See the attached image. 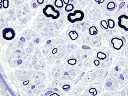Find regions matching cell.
I'll return each instance as SVG.
<instances>
[{
    "label": "cell",
    "instance_id": "1",
    "mask_svg": "<svg viewBox=\"0 0 128 96\" xmlns=\"http://www.w3.org/2000/svg\"><path fill=\"white\" fill-rule=\"evenodd\" d=\"M96 59L100 62L101 67L105 68L110 66L112 64L113 55L110 50L101 49L97 51Z\"/></svg>",
    "mask_w": 128,
    "mask_h": 96
},
{
    "label": "cell",
    "instance_id": "2",
    "mask_svg": "<svg viewBox=\"0 0 128 96\" xmlns=\"http://www.w3.org/2000/svg\"><path fill=\"white\" fill-rule=\"evenodd\" d=\"M126 43V37L119 34L114 35L109 41V45L113 49L116 51H119L122 49Z\"/></svg>",
    "mask_w": 128,
    "mask_h": 96
},
{
    "label": "cell",
    "instance_id": "3",
    "mask_svg": "<svg viewBox=\"0 0 128 96\" xmlns=\"http://www.w3.org/2000/svg\"><path fill=\"white\" fill-rule=\"evenodd\" d=\"M42 11L44 15L46 17L48 18H51L54 20L58 19L60 16V12L55 9L54 6L50 4L45 6Z\"/></svg>",
    "mask_w": 128,
    "mask_h": 96
},
{
    "label": "cell",
    "instance_id": "4",
    "mask_svg": "<svg viewBox=\"0 0 128 96\" xmlns=\"http://www.w3.org/2000/svg\"><path fill=\"white\" fill-rule=\"evenodd\" d=\"M85 14L83 11L76 10L73 12H70L67 16V19L69 22L74 23L77 21H83L84 18Z\"/></svg>",
    "mask_w": 128,
    "mask_h": 96
},
{
    "label": "cell",
    "instance_id": "5",
    "mask_svg": "<svg viewBox=\"0 0 128 96\" xmlns=\"http://www.w3.org/2000/svg\"><path fill=\"white\" fill-rule=\"evenodd\" d=\"M117 25L121 30L128 32V14H121L118 17Z\"/></svg>",
    "mask_w": 128,
    "mask_h": 96
},
{
    "label": "cell",
    "instance_id": "6",
    "mask_svg": "<svg viewBox=\"0 0 128 96\" xmlns=\"http://www.w3.org/2000/svg\"><path fill=\"white\" fill-rule=\"evenodd\" d=\"M104 86L107 91H116L118 87V83L116 79L111 77L106 80Z\"/></svg>",
    "mask_w": 128,
    "mask_h": 96
},
{
    "label": "cell",
    "instance_id": "7",
    "mask_svg": "<svg viewBox=\"0 0 128 96\" xmlns=\"http://www.w3.org/2000/svg\"><path fill=\"white\" fill-rule=\"evenodd\" d=\"M16 36L15 30L11 28H6L2 31V37L4 39L8 41L12 40Z\"/></svg>",
    "mask_w": 128,
    "mask_h": 96
},
{
    "label": "cell",
    "instance_id": "8",
    "mask_svg": "<svg viewBox=\"0 0 128 96\" xmlns=\"http://www.w3.org/2000/svg\"><path fill=\"white\" fill-rule=\"evenodd\" d=\"M118 7V4L114 0H107L104 4V9L107 13H114Z\"/></svg>",
    "mask_w": 128,
    "mask_h": 96
},
{
    "label": "cell",
    "instance_id": "9",
    "mask_svg": "<svg viewBox=\"0 0 128 96\" xmlns=\"http://www.w3.org/2000/svg\"><path fill=\"white\" fill-rule=\"evenodd\" d=\"M68 36L71 40L75 41L77 40L79 37V34L76 31L71 30L68 32Z\"/></svg>",
    "mask_w": 128,
    "mask_h": 96
},
{
    "label": "cell",
    "instance_id": "10",
    "mask_svg": "<svg viewBox=\"0 0 128 96\" xmlns=\"http://www.w3.org/2000/svg\"><path fill=\"white\" fill-rule=\"evenodd\" d=\"M89 33L91 36H95L97 35L99 32V30L96 27L92 26L89 29Z\"/></svg>",
    "mask_w": 128,
    "mask_h": 96
},
{
    "label": "cell",
    "instance_id": "11",
    "mask_svg": "<svg viewBox=\"0 0 128 96\" xmlns=\"http://www.w3.org/2000/svg\"><path fill=\"white\" fill-rule=\"evenodd\" d=\"M54 4L55 7L59 9L62 8L64 6V2L62 0H55Z\"/></svg>",
    "mask_w": 128,
    "mask_h": 96
},
{
    "label": "cell",
    "instance_id": "12",
    "mask_svg": "<svg viewBox=\"0 0 128 96\" xmlns=\"http://www.w3.org/2000/svg\"><path fill=\"white\" fill-rule=\"evenodd\" d=\"M100 26L103 30H107L109 28L108 26L107 20H103L101 21L100 22Z\"/></svg>",
    "mask_w": 128,
    "mask_h": 96
},
{
    "label": "cell",
    "instance_id": "13",
    "mask_svg": "<svg viewBox=\"0 0 128 96\" xmlns=\"http://www.w3.org/2000/svg\"><path fill=\"white\" fill-rule=\"evenodd\" d=\"M74 8H75V5L71 3H70L65 6L64 10L66 12H68L72 11L74 10Z\"/></svg>",
    "mask_w": 128,
    "mask_h": 96
},
{
    "label": "cell",
    "instance_id": "14",
    "mask_svg": "<svg viewBox=\"0 0 128 96\" xmlns=\"http://www.w3.org/2000/svg\"><path fill=\"white\" fill-rule=\"evenodd\" d=\"M107 22L109 28L112 29L115 28L116 24H115V21L113 19H108L107 20Z\"/></svg>",
    "mask_w": 128,
    "mask_h": 96
},
{
    "label": "cell",
    "instance_id": "15",
    "mask_svg": "<svg viewBox=\"0 0 128 96\" xmlns=\"http://www.w3.org/2000/svg\"><path fill=\"white\" fill-rule=\"evenodd\" d=\"M89 92L92 96H96L98 94V91L95 87H92L89 90Z\"/></svg>",
    "mask_w": 128,
    "mask_h": 96
},
{
    "label": "cell",
    "instance_id": "16",
    "mask_svg": "<svg viewBox=\"0 0 128 96\" xmlns=\"http://www.w3.org/2000/svg\"><path fill=\"white\" fill-rule=\"evenodd\" d=\"M9 0H3V7L4 9H7L9 7Z\"/></svg>",
    "mask_w": 128,
    "mask_h": 96
},
{
    "label": "cell",
    "instance_id": "17",
    "mask_svg": "<svg viewBox=\"0 0 128 96\" xmlns=\"http://www.w3.org/2000/svg\"><path fill=\"white\" fill-rule=\"evenodd\" d=\"M77 60L75 58H71L68 60V63L69 64L71 65H75L77 64Z\"/></svg>",
    "mask_w": 128,
    "mask_h": 96
},
{
    "label": "cell",
    "instance_id": "18",
    "mask_svg": "<svg viewBox=\"0 0 128 96\" xmlns=\"http://www.w3.org/2000/svg\"><path fill=\"white\" fill-rule=\"evenodd\" d=\"M124 54L126 58H128V42L125 48Z\"/></svg>",
    "mask_w": 128,
    "mask_h": 96
},
{
    "label": "cell",
    "instance_id": "19",
    "mask_svg": "<svg viewBox=\"0 0 128 96\" xmlns=\"http://www.w3.org/2000/svg\"><path fill=\"white\" fill-rule=\"evenodd\" d=\"M93 63L95 65V66H100V63L99 61V60H97V59H95L94 60Z\"/></svg>",
    "mask_w": 128,
    "mask_h": 96
},
{
    "label": "cell",
    "instance_id": "20",
    "mask_svg": "<svg viewBox=\"0 0 128 96\" xmlns=\"http://www.w3.org/2000/svg\"><path fill=\"white\" fill-rule=\"evenodd\" d=\"M105 0H94V1L99 4H103L105 1Z\"/></svg>",
    "mask_w": 128,
    "mask_h": 96
},
{
    "label": "cell",
    "instance_id": "21",
    "mask_svg": "<svg viewBox=\"0 0 128 96\" xmlns=\"http://www.w3.org/2000/svg\"><path fill=\"white\" fill-rule=\"evenodd\" d=\"M36 2L38 4L41 5L43 4V3L44 2V0H36Z\"/></svg>",
    "mask_w": 128,
    "mask_h": 96
},
{
    "label": "cell",
    "instance_id": "22",
    "mask_svg": "<svg viewBox=\"0 0 128 96\" xmlns=\"http://www.w3.org/2000/svg\"><path fill=\"white\" fill-rule=\"evenodd\" d=\"M70 88V86L69 85H65L62 87V88L64 89V90H65L66 89H69Z\"/></svg>",
    "mask_w": 128,
    "mask_h": 96
},
{
    "label": "cell",
    "instance_id": "23",
    "mask_svg": "<svg viewBox=\"0 0 128 96\" xmlns=\"http://www.w3.org/2000/svg\"><path fill=\"white\" fill-rule=\"evenodd\" d=\"M62 0L64 2V4H65L66 5L68 4H70V2H71L70 0Z\"/></svg>",
    "mask_w": 128,
    "mask_h": 96
},
{
    "label": "cell",
    "instance_id": "24",
    "mask_svg": "<svg viewBox=\"0 0 128 96\" xmlns=\"http://www.w3.org/2000/svg\"><path fill=\"white\" fill-rule=\"evenodd\" d=\"M70 1L71 4H73L74 5L76 4H77V0H70Z\"/></svg>",
    "mask_w": 128,
    "mask_h": 96
},
{
    "label": "cell",
    "instance_id": "25",
    "mask_svg": "<svg viewBox=\"0 0 128 96\" xmlns=\"http://www.w3.org/2000/svg\"><path fill=\"white\" fill-rule=\"evenodd\" d=\"M32 7L34 8H36L37 7V4L36 3H33L32 4Z\"/></svg>",
    "mask_w": 128,
    "mask_h": 96
},
{
    "label": "cell",
    "instance_id": "26",
    "mask_svg": "<svg viewBox=\"0 0 128 96\" xmlns=\"http://www.w3.org/2000/svg\"><path fill=\"white\" fill-rule=\"evenodd\" d=\"M50 96H60V95H59V94H56V93H54L53 94H50Z\"/></svg>",
    "mask_w": 128,
    "mask_h": 96
},
{
    "label": "cell",
    "instance_id": "27",
    "mask_svg": "<svg viewBox=\"0 0 128 96\" xmlns=\"http://www.w3.org/2000/svg\"><path fill=\"white\" fill-rule=\"evenodd\" d=\"M52 93V91H47V92L45 94V95H49V94H51V93Z\"/></svg>",
    "mask_w": 128,
    "mask_h": 96
},
{
    "label": "cell",
    "instance_id": "28",
    "mask_svg": "<svg viewBox=\"0 0 128 96\" xmlns=\"http://www.w3.org/2000/svg\"><path fill=\"white\" fill-rule=\"evenodd\" d=\"M22 63V60H19L18 61L17 64L18 65Z\"/></svg>",
    "mask_w": 128,
    "mask_h": 96
},
{
    "label": "cell",
    "instance_id": "29",
    "mask_svg": "<svg viewBox=\"0 0 128 96\" xmlns=\"http://www.w3.org/2000/svg\"><path fill=\"white\" fill-rule=\"evenodd\" d=\"M20 40H21V41H23V42H24V41H25V40L24 38H23V37H22V38H21Z\"/></svg>",
    "mask_w": 128,
    "mask_h": 96
},
{
    "label": "cell",
    "instance_id": "30",
    "mask_svg": "<svg viewBox=\"0 0 128 96\" xmlns=\"http://www.w3.org/2000/svg\"><path fill=\"white\" fill-rule=\"evenodd\" d=\"M126 10H127V11H128V3L127 4V5H126Z\"/></svg>",
    "mask_w": 128,
    "mask_h": 96
},
{
    "label": "cell",
    "instance_id": "31",
    "mask_svg": "<svg viewBox=\"0 0 128 96\" xmlns=\"http://www.w3.org/2000/svg\"><path fill=\"white\" fill-rule=\"evenodd\" d=\"M117 0L118 1H123L124 0Z\"/></svg>",
    "mask_w": 128,
    "mask_h": 96
},
{
    "label": "cell",
    "instance_id": "32",
    "mask_svg": "<svg viewBox=\"0 0 128 96\" xmlns=\"http://www.w3.org/2000/svg\"><path fill=\"white\" fill-rule=\"evenodd\" d=\"M54 90H55V91H58V89H57V88H54Z\"/></svg>",
    "mask_w": 128,
    "mask_h": 96
},
{
    "label": "cell",
    "instance_id": "33",
    "mask_svg": "<svg viewBox=\"0 0 128 96\" xmlns=\"http://www.w3.org/2000/svg\"><path fill=\"white\" fill-rule=\"evenodd\" d=\"M127 64H128V61H127Z\"/></svg>",
    "mask_w": 128,
    "mask_h": 96
}]
</instances>
